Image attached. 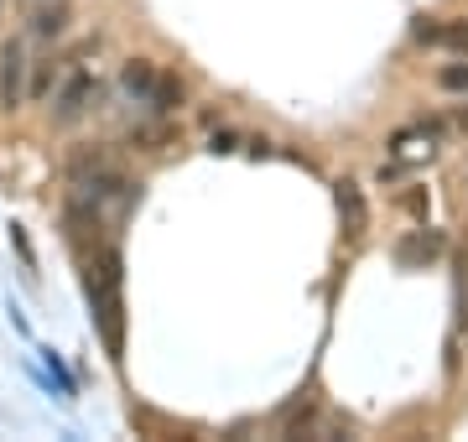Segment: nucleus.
<instances>
[{
    "label": "nucleus",
    "mask_w": 468,
    "mask_h": 442,
    "mask_svg": "<svg viewBox=\"0 0 468 442\" xmlns=\"http://www.w3.org/2000/svg\"><path fill=\"white\" fill-rule=\"evenodd\" d=\"M151 104H156V110H162V115H172V110H177V104H183V84H177V79H172V73H156V84H151V94H146Z\"/></svg>",
    "instance_id": "nucleus-8"
},
{
    "label": "nucleus",
    "mask_w": 468,
    "mask_h": 442,
    "mask_svg": "<svg viewBox=\"0 0 468 442\" xmlns=\"http://www.w3.org/2000/svg\"><path fill=\"white\" fill-rule=\"evenodd\" d=\"M432 131H401L396 136V162H406V167H417V162H432Z\"/></svg>",
    "instance_id": "nucleus-6"
},
{
    "label": "nucleus",
    "mask_w": 468,
    "mask_h": 442,
    "mask_svg": "<svg viewBox=\"0 0 468 442\" xmlns=\"http://www.w3.org/2000/svg\"><path fill=\"white\" fill-rule=\"evenodd\" d=\"M32 26H37L42 37H58V32L68 26V5H63V0H52V5H37V21H32Z\"/></svg>",
    "instance_id": "nucleus-9"
},
{
    "label": "nucleus",
    "mask_w": 468,
    "mask_h": 442,
    "mask_svg": "<svg viewBox=\"0 0 468 442\" xmlns=\"http://www.w3.org/2000/svg\"><path fill=\"white\" fill-rule=\"evenodd\" d=\"M48 84H52V68H37V79H32V89H27V94H32V100H42V94H48Z\"/></svg>",
    "instance_id": "nucleus-12"
},
{
    "label": "nucleus",
    "mask_w": 468,
    "mask_h": 442,
    "mask_svg": "<svg viewBox=\"0 0 468 442\" xmlns=\"http://www.w3.org/2000/svg\"><path fill=\"white\" fill-rule=\"evenodd\" d=\"M27 100V52L21 42H5L0 52V110H21Z\"/></svg>",
    "instance_id": "nucleus-2"
},
{
    "label": "nucleus",
    "mask_w": 468,
    "mask_h": 442,
    "mask_svg": "<svg viewBox=\"0 0 468 442\" xmlns=\"http://www.w3.org/2000/svg\"><path fill=\"white\" fill-rule=\"evenodd\" d=\"M334 204H338V219H344V235H349V239H365V229H369V204H365V187L344 177V183L334 187Z\"/></svg>",
    "instance_id": "nucleus-3"
},
{
    "label": "nucleus",
    "mask_w": 468,
    "mask_h": 442,
    "mask_svg": "<svg viewBox=\"0 0 468 442\" xmlns=\"http://www.w3.org/2000/svg\"><path fill=\"white\" fill-rule=\"evenodd\" d=\"M437 250H442V235H437V229H411V235L396 245V266H406V271H411V266H427Z\"/></svg>",
    "instance_id": "nucleus-5"
},
{
    "label": "nucleus",
    "mask_w": 468,
    "mask_h": 442,
    "mask_svg": "<svg viewBox=\"0 0 468 442\" xmlns=\"http://www.w3.org/2000/svg\"><path fill=\"white\" fill-rule=\"evenodd\" d=\"M94 100H100L94 79H89V73H73V79H68V84L58 89V100H52V115H58V120H79Z\"/></svg>",
    "instance_id": "nucleus-4"
},
{
    "label": "nucleus",
    "mask_w": 468,
    "mask_h": 442,
    "mask_svg": "<svg viewBox=\"0 0 468 442\" xmlns=\"http://www.w3.org/2000/svg\"><path fill=\"white\" fill-rule=\"evenodd\" d=\"M151 84H156V68H151L146 58H131V63L120 68V89H125V94H135V100H146Z\"/></svg>",
    "instance_id": "nucleus-7"
},
{
    "label": "nucleus",
    "mask_w": 468,
    "mask_h": 442,
    "mask_svg": "<svg viewBox=\"0 0 468 442\" xmlns=\"http://www.w3.org/2000/svg\"><path fill=\"white\" fill-rule=\"evenodd\" d=\"M437 84L448 89V94H468V63H448V68L437 73Z\"/></svg>",
    "instance_id": "nucleus-11"
},
{
    "label": "nucleus",
    "mask_w": 468,
    "mask_h": 442,
    "mask_svg": "<svg viewBox=\"0 0 468 442\" xmlns=\"http://www.w3.org/2000/svg\"><path fill=\"white\" fill-rule=\"evenodd\" d=\"M437 42H448L458 58H468V21H448V26H437Z\"/></svg>",
    "instance_id": "nucleus-10"
},
{
    "label": "nucleus",
    "mask_w": 468,
    "mask_h": 442,
    "mask_svg": "<svg viewBox=\"0 0 468 442\" xmlns=\"http://www.w3.org/2000/svg\"><path fill=\"white\" fill-rule=\"evenodd\" d=\"M89 297H94V318L104 328V349L120 359V349H125V318H120V256L115 250L100 260V276H89Z\"/></svg>",
    "instance_id": "nucleus-1"
}]
</instances>
